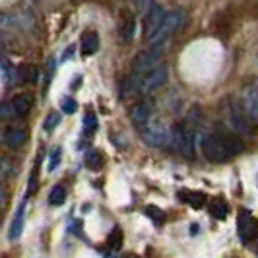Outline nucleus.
<instances>
[{
    "label": "nucleus",
    "mask_w": 258,
    "mask_h": 258,
    "mask_svg": "<svg viewBox=\"0 0 258 258\" xmlns=\"http://www.w3.org/2000/svg\"><path fill=\"white\" fill-rule=\"evenodd\" d=\"M200 120V111L192 109L186 120H181L171 126V148L184 157H194V130Z\"/></svg>",
    "instance_id": "obj_1"
},
{
    "label": "nucleus",
    "mask_w": 258,
    "mask_h": 258,
    "mask_svg": "<svg viewBox=\"0 0 258 258\" xmlns=\"http://www.w3.org/2000/svg\"><path fill=\"white\" fill-rule=\"evenodd\" d=\"M223 118H225L227 126L231 128V132H235L237 136H248L250 134V120L246 118L241 105L235 103L233 99H227L223 103Z\"/></svg>",
    "instance_id": "obj_2"
},
{
    "label": "nucleus",
    "mask_w": 258,
    "mask_h": 258,
    "mask_svg": "<svg viewBox=\"0 0 258 258\" xmlns=\"http://www.w3.org/2000/svg\"><path fill=\"white\" fill-rule=\"evenodd\" d=\"M200 148H202L204 157H206L208 161H212V163H225V161H229L233 157V154L227 150V146L223 142L220 132L208 134L206 138L202 140V144H200Z\"/></svg>",
    "instance_id": "obj_3"
},
{
    "label": "nucleus",
    "mask_w": 258,
    "mask_h": 258,
    "mask_svg": "<svg viewBox=\"0 0 258 258\" xmlns=\"http://www.w3.org/2000/svg\"><path fill=\"white\" fill-rule=\"evenodd\" d=\"M182 24H184V14H182L181 10H171V12L165 14V20L161 22L159 29L155 31L154 37L150 39L148 43H150L152 47H161V43L167 41L169 37H173V35L182 27Z\"/></svg>",
    "instance_id": "obj_4"
},
{
    "label": "nucleus",
    "mask_w": 258,
    "mask_h": 258,
    "mask_svg": "<svg viewBox=\"0 0 258 258\" xmlns=\"http://www.w3.org/2000/svg\"><path fill=\"white\" fill-rule=\"evenodd\" d=\"M161 56H163L161 47H152V49H148V51L136 54V56L132 58V62H130L128 74L138 76V78L146 76V74L152 72L157 64H161Z\"/></svg>",
    "instance_id": "obj_5"
},
{
    "label": "nucleus",
    "mask_w": 258,
    "mask_h": 258,
    "mask_svg": "<svg viewBox=\"0 0 258 258\" xmlns=\"http://www.w3.org/2000/svg\"><path fill=\"white\" fill-rule=\"evenodd\" d=\"M140 136L148 146L152 148H163V146H171V128H167L161 120L152 118L148 126L140 130Z\"/></svg>",
    "instance_id": "obj_6"
},
{
    "label": "nucleus",
    "mask_w": 258,
    "mask_h": 258,
    "mask_svg": "<svg viewBox=\"0 0 258 258\" xmlns=\"http://www.w3.org/2000/svg\"><path fill=\"white\" fill-rule=\"evenodd\" d=\"M167 76H169L167 64H165V62L157 64L152 72H148L146 76L140 78L138 95H142V97H144V95H150V93H154L155 90L163 88V84H167Z\"/></svg>",
    "instance_id": "obj_7"
},
{
    "label": "nucleus",
    "mask_w": 258,
    "mask_h": 258,
    "mask_svg": "<svg viewBox=\"0 0 258 258\" xmlns=\"http://www.w3.org/2000/svg\"><path fill=\"white\" fill-rule=\"evenodd\" d=\"M241 109L245 111V115L248 120L258 124V86L250 84L243 90L241 95Z\"/></svg>",
    "instance_id": "obj_8"
},
{
    "label": "nucleus",
    "mask_w": 258,
    "mask_h": 258,
    "mask_svg": "<svg viewBox=\"0 0 258 258\" xmlns=\"http://www.w3.org/2000/svg\"><path fill=\"white\" fill-rule=\"evenodd\" d=\"M165 14L167 12L159 4H154L152 10L144 16V37H146V41H150V39L154 37V33L159 29L161 22L165 20Z\"/></svg>",
    "instance_id": "obj_9"
},
{
    "label": "nucleus",
    "mask_w": 258,
    "mask_h": 258,
    "mask_svg": "<svg viewBox=\"0 0 258 258\" xmlns=\"http://www.w3.org/2000/svg\"><path fill=\"white\" fill-rule=\"evenodd\" d=\"M152 118H154V111H152L150 103L138 101V103H134L130 107V120H132V124L136 126L138 132H140L144 126H148Z\"/></svg>",
    "instance_id": "obj_10"
},
{
    "label": "nucleus",
    "mask_w": 258,
    "mask_h": 258,
    "mask_svg": "<svg viewBox=\"0 0 258 258\" xmlns=\"http://www.w3.org/2000/svg\"><path fill=\"white\" fill-rule=\"evenodd\" d=\"M136 35V14L124 10L120 16V26H118V37L122 43H130Z\"/></svg>",
    "instance_id": "obj_11"
},
{
    "label": "nucleus",
    "mask_w": 258,
    "mask_h": 258,
    "mask_svg": "<svg viewBox=\"0 0 258 258\" xmlns=\"http://www.w3.org/2000/svg\"><path fill=\"white\" fill-rule=\"evenodd\" d=\"M256 233H258V223L246 214L245 210H241V214H239V237H241V241L248 243Z\"/></svg>",
    "instance_id": "obj_12"
},
{
    "label": "nucleus",
    "mask_w": 258,
    "mask_h": 258,
    "mask_svg": "<svg viewBox=\"0 0 258 258\" xmlns=\"http://www.w3.org/2000/svg\"><path fill=\"white\" fill-rule=\"evenodd\" d=\"M39 72L33 64H24L16 70V86H33L37 82Z\"/></svg>",
    "instance_id": "obj_13"
},
{
    "label": "nucleus",
    "mask_w": 258,
    "mask_h": 258,
    "mask_svg": "<svg viewBox=\"0 0 258 258\" xmlns=\"http://www.w3.org/2000/svg\"><path fill=\"white\" fill-rule=\"evenodd\" d=\"M2 140L8 148H18L26 142V128L22 126H8L2 134Z\"/></svg>",
    "instance_id": "obj_14"
},
{
    "label": "nucleus",
    "mask_w": 258,
    "mask_h": 258,
    "mask_svg": "<svg viewBox=\"0 0 258 258\" xmlns=\"http://www.w3.org/2000/svg\"><path fill=\"white\" fill-rule=\"evenodd\" d=\"M24 218H26V202H22V206L16 210V216H14L10 231H8V239L10 241H16L22 235V231H24Z\"/></svg>",
    "instance_id": "obj_15"
},
{
    "label": "nucleus",
    "mask_w": 258,
    "mask_h": 258,
    "mask_svg": "<svg viewBox=\"0 0 258 258\" xmlns=\"http://www.w3.org/2000/svg\"><path fill=\"white\" fill-rule=\"evenodd\" d=\"M99 51V37L95 31H88L84 37H82V43H80V52L84 56H91Z\"/></svg>",
    "instance_id": "obj_16"
},
{
    "label": "nucleus",
    "mask_w": 258,
    "mask_h": 258,
    "mask_svg": "<svg viewBox=\"0 0 258 258\" xmlns=\"http://www.w3.org/2000/svg\"><path fill=\"white\" fill-rule=\"evenodd\" d=\"M12 103L18 116H26L29 113V109L33 107V95L31 93H20L18 97H14Z\"/></svg>",
    "instance_id": "obj_17"
},
{
    "label": "nucleus",
    "mask_w": 258,
    "mask_h": 258,
    "mask_svg": "<svg viewBox=\"0 0 258 258\" xmlns=\"http://www.w3.org/2000/svg\"><path fill=\"white\" fill-rule=\"evenodd\" d=\"M16 70H18V68H14L8 58L2 60V82H4L6 88H10V86L16 84Z\"/></svg>",
    "instance_id": "obj_18"
},
{
    "label": "nucleus",
    "mask_w": 258,
    "mask_h": 258,
    "mask_svg": "<svg viewBox=\"0 0 258 258\" xmlns=\"http://www.w3.org/2000/svg\"><path fill=\"white\" fill-rule=\"evenodd\" d=\"M210 214L214 216V218H218V220H225V216H227V204L218 198V200H212L210 202Z\"/></svg>",
    "instance_id": "obj_19"
},
{
    "label": "nucleus",
    "mask_w": 258,
    "mask_h": 258,
    "mask_svg": "<svg viewBox=\"0 0 258 258\" xmlns=\"http://www.w3.org/2000/svg\"><path fill=\"white\" fill-rule=\"evenodd\" d=\"M182 200L188 202L192 208H202L206 204V194L202 192H182Z\"/></svg>",
    "instance_id": "obj_20"
},
{
    "label": "nucleus",
    "mask_w": 258,
    "mask_h": 258,
    "mask_svg": "<svg viewBox=\"0 0 258 258\" xmlns=\"http://www.w3.org/2000/svg\"><path fill=\"white\" fill-rule=\"evenodd\" d=\"M64 200H66V190H64V188H62L60 184L52 186L51 194H49V204H51V206H60Z\"/></svg>",
    "instance_id": "obj_21"
},
{
    "label": "nucleus",
    "mask_w": 258,
    "mask_h": 258,
    "mask_svg": "<svg viewBox=\"0 0 258 258\" xmlns=\"http://www.w3.org/2000/svg\"><path fill=\"white\" fill-rule=\"evenodd\" d=\"M86 165L90 169H101L103 167V155L99 154L97 150H91L86 155Z\"/></svg>",
    "instance_id": "obj_22"
},
{
    "label": "nucleus",
    "mask_w": 258,
    "mask_h": 258,
    "mask_svg": "<svg viewBox=\"0 0 258 258\" xmlns=\"http://www.w3.org/2000/svg\"><path fill=\"white\" fill-rule=\"evenodd\" d=\"M122 231H120V227H115L113 231L109 233V239H107V243H109V246L113 248V250H118L120 246H122Z\"/></svg>",
    "instance_id": "obj_23"
},
{
    "label": "nucleus",
    "mask_w": 258,
    "mask_h": 258,
    "mask_svg": "<svg viewBox=\"0 0 258 258\" xmlns=\"http://www.w3.org/2000/svg\"><path fill=\"white\" fill-rule=\"evenodd\" d=\"M60 122V113H56V111H51L49 115H47V118H45V122H43V128L47 130V132H51V130H54V126Z\"/></svg>",
    "instance_id": "obj_24"
},
{
    "label": "nucleus",
    "mask_w": 258,
    "mask_h": 258,
    "mask_svg": "<svg viewBox=\"0 0 258 258\" xmlns=\"http://www.w3.org/2000/svg\"><path fill=\"white\" fill-rule=\"evenodd\" d=\"M154 4H155L154 0H134V10H136V14L146 16V14L152 10Z\"/></svg>",
    "instance_id": "obj_25"
},
{
    "label": "nucleus",
    "mask_w": 258,
    "mask_h": 258,
    "mask_svg": "<svg viewBox=\"0 0 258 258\" xmlns=\"http://www.w3.org/2000/svg\"><path fill=\"white\" fill-rule=\"evenodd\" d=\"M0 115H2V118H6V120H10V118H16V116H18V113H16V109H14L12 101L2 103V107H0Z\"/></svg>",
    "instance_id": "obj_26"
},
{
    "label": "nucleus",
    "mask_w": 258,
    "mask_h": 258,
    "mask_svg": "<svg viewBox=\"0 0 258 258\" xmlns=\"http://www.w3.org/2000/svg\"><path fill=\"white\" fill-rule=\"evenodd\" d=\"M95 128H97V116H95V113H86V116H84V130L86 132H95Z\"/></svg>",
    "instance_id": "obj_27"
},
{
    "label": "nucleus",
    "mask_w": 258,
    "mask_h": 258,
    "mask_svg": "<svg viewBox=\"0 0 258 258\" xmlns=\"http://www.w3.org/2000/svg\"><path fill=\"white\" fill-rule=\"evenodd\" d=\"M60 109L64 115H72V113H76L78 105L72 97H64V99H60Z\"/></svg>",
    "instance_id": "obj_28"
},
{
    "label": "nucleus",
    "mask_w": 258,
    "mask_h": 258,
    "mask_svg": "<svg viewBox=\"0 0 258 258\" xmlns=\"http://www.w3.org/2000/svg\"><path fill=\"white\" fill-rule=\"evenodd\" d=\"M146 214L155 221V223H163L165 221V214L159 210V208H154V206H148L146 208Z\"/></svg>",
    "instance_id": "obj_29"
},
{
    "label": "nucleus",
    "mask_w": 258,
    "mask_h": 258,
    "mask_svg": "<svg viewBox=\"0 0 258 258\" xmlns=\"http://www.w3.org/2000/svg\"><path fill=\"white\" fill-rule=\"evenodd\" d=\"M60 155H62L60 148H54V150L51 152V155H49V171H54V169L58 167V163H60Z\"/></svg>",
    "instance_id": "obj_30"
},
{
    "label": "nucleus",
    "mask_w": 258,
    "mask_h": 258,
    "mask_svg": "<svg viewBox=\"0 0 258 258\" xmlns=\"http://www.w3.org/2000/svg\"><path fill=\"white\" fill-rule=\"evenodd\" d=\"M103 258H115L113 254H107V256H103Z\"/></svg>",
    "instance_id": "obj_31"
},
{
    "label": "nucleus",
    "mask_w": 258,
    "mask_h": 258,
    "mask_svg": "<svg viewBox=\"0 0 258 258\" xmlns=\"http://www.w3.org/2000/svg\"><path fill=\"white\" fill-rule=\"evenodd\" d=\"M126 258H138L136 254H130V256H126Z\"/></svg>",
    "instance_id": "obj_32"
}]
</instances>
